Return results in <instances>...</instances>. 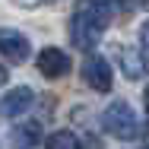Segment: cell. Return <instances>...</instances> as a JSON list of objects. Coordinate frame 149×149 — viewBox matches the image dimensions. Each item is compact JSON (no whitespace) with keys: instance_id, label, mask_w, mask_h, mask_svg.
I'll return each mask as SVG.
<instances>
[{"instance_id":"1","label":"cell","mask_w":149,"mask_h":149,"mask_svg":"<svg viewBox=\"0 0 149 149\" xmlns=\"http://www.w3.org/2000/svg\"><path fill=\"white\" fill-rule=\"evenodd\" d=\"M114 16V0H79L70 19V38L79 51H92Z\"/></svg>"},{"instance_id":"2","label":"cell","mask_w":149,"mask_h":149,"mask_svg":"<svg viewBox=\"0 0 149 149\" xmlns=\"http://www.w3.org/2000/svg\"><path fill=\"white\" fill-rule=\"evenodd\" d=\"M102 127H105V133H111L114 140H133L136 133H140V118L133 114V108L127 105V102H111L108 108H105V114H102Z\"/></svg>"},{"instance_id":"3","label":"cell","mask_w":149,"mask_h":149,"mask_svg":"<svg viewBox=\"0 0 149 149\" xmlns=\"http://www.w3.org/2000/svg\"><path fill=\"white\" fill-rule=\"evenodd\" d=\"M83 79L86 86L95 92H111L114 86V73H111V63L102 57V54H89L83 60Z\"/></svg>"},{"instance_id":"4","label":"cell","mask_w":149,"mask_h":149,"mask_svg":"<svg viewBox=\"0 0 149 149\" xmlns=\"http://www.w3.org/2000/svg\"><path fill=\"white\" fill-rule=\"evenodd\" d=\"M0 54L6 60H13V63H26L29 54H32V45H29V38H26L22 32L0 29Z\"/></svg>"},{"instance_id":"5","label":"cell","mask_w":149,"mask_h":149,"mask_svg":"<svg viewBox=\"0 0 149 149\" xmlns=\"http://www.w3.org/2000/svg\"><path fill=\"white\" fill-rule=\"evenodd\" d=\"M32 105H35V92L29 86H16L0 98V114L3 118H22Z\"/></svg>"},{"instance_id":"6","label":"cell","mask_w":149,"mask_h":149,"mask_svg":"<svg viewBox=\"0 0 149 149\" xmlns=\"http://www.w3.org/2000/svg\"><path fill=\"white\" fill-rule=\"evenodd\" d=\"M114 57H118L120 70L127 79H143L146 76V57H143V48H124L118 45L114 48Z\"/></svg>"},{"instance_id":"7","label":"cell","mask_w":149,"mask_h":149,"mask_svg":"<svg viewBox=\"0 0 149 149\" xmlns=\"http://www.w3.org/2000/svg\"><path fill=\"white\" fill-rule=\"evenodd\" d=\"M38 73L48 76V79L67 76V73H70V57H67L60 48H45V51L38 54Z\"/></svg>"},{"instance_id":"8","label":"cell","mask_w":149,"mask_h":149,"mask_svg":"<svg viewBox=\"0 0 149 149\" xmlns=\"http://www.w3.org/2000/svg\"><path fill=\"white\" fill-rule=\"evenodd\" d=\"M41 140V124L38 120H26V124H16L13 127V143L19 149H32Z\"/></svg>"},{"instance_id":"9","label":"cell","mask_w":149,"mask_h":149,"mask_svg":"<svg viewBox=\"0 0 149 149\" xmlns=\"http://www.w3.org/2000/svg\"><path fill=\"white\" fill-rule=\"evenodd\" d=\"M45 146L48 149H83V143H79V136L73 130H57V133H51L45 140Z\"/></svg>"},{"instance_id":"10","label":"cell","mask_w":149,"mask_h":149,"mask_svg":"<svg viewBox=\"0 0 149 149\" xmlns=\"http://www.w3.org/2000/svg\"><path fill=\"white\" fill-rule=\"evenodd\" d=\"M41 3H51V0H16V6H26V10H32V6H41Z\"/></svg>"},{"instance_id":"11","label":"cell","mask_w":149,"mask_h":149,"mask_svg":"<svg viewBox=\"0 0 149 149\" xmlns=\"http://www.w3.org/2000/svg\"><path fill=\"white\" fill-rule=\"evenodd\" d=\"M6 76H10V73H6V67H0V86L6 83Z\"/></svg>"}]
</instances>
